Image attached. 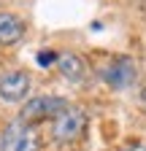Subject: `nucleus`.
Segmentation results:
<instances>
[{
  "mask_svg": "<svg viewBox=\"0 0 146 151\" xmlns=\"http://www.w3.org/2000/svg\"><path fill=\"white\" fill-rule=\"evenodd\" d=\"M27 32V24L22 16H16L11 11H0V46H14L19 43Z\"/></svg>",
  "mask_w": 146,
  "mask_h": 151,
  "instance_id": "6",
  "label": "nucleus"
},
{
  "mask_svg": "<svg viewBox=\"0 0 146 151\" xmlns=\"http://www.w3.org/2000/svg\"><path fill=\"white\" fill-rule=\"evenodd\" d=\"M124 151H146V146H130V148H124Z\"/></svg>",
  "mask_w": 146,
  "mask_h": 151,
  "instance_id": "9",
  "label": "nucleus"
},
{
  "mask_svg": "<svg viewBox=\"0 0 146 151\" xmlns=\"http://www.w3.org/2000/svg\"><path fill=\"white\" fill-rule=\"evenodd\" d=\"M57 68L62 70L65 78H70V81H81L84 73H87L84 60H81V57H76V54H70V51H65V54L57 57Z\"/></svg>",
  "mask_w": 146,
  "mask_h": 151,
  "instance_id": "7",
  "label": "nucleus"
},
{
  "mask_svg": "<svg viewBox=\"0 0 146 151\" xmlns=\"http://www.w3.org/2000/svg\"><path fill=\"white\" fill-rule=\"evenodd\" d=\"M57 57L60 54H54V51H41L38 54V65H51V62H57Z\"/></svg>",
  "mask_w": 146,
  "mask_h": 151,
  "instance_id": "8",
  "label": "nucleus"
},
{
  "mask_svg": "<svg viewBox=\"0 0 146 151\" xmlns=\"http://www.w3.org/2000/svg\"><path fill=\"white\" fill-rule=\"evenodd\" d=\"M100 78L114 89H124V86H130L135 81V65H133L130 57H114L100 70Z\"/></svg>",
  "mask_w": 146,
  "mask_h": 151,
  "instance_id": "4",
  "label": "nucleus"
},
{
  "mask_svg": "<svg viewBox=\"0 0 146 151\" xmlns=\"http://www.w3.org/2000/svg\"><path fill=\"white\" fill-rule=\"evenodd\" d=\"M143 100H146V92H143Z\"/></svg>",
  "mask_w": 146,
  "mask_h": 151,
  "instance_id": "10",
  "label": "nucleus"
},
{
  "mask_svg": "<svg viewBox=\"0 0 146 151\" xmlns=\"http://www.w3.org/2000/svg\"><path fill=\"white\" fill-rule=\"evenodd\" d=\"M30 92V76L25 70H11L0 76V97L6 103H22Z\"/></svg>",
  "mask_w": 146,
  "mask_h": 151,
  "instance_id": "5",
  "label": "nucleus"
},
{
  "mask_svg": "<svg viewBox=\"0 0 146 151\" xmlns=\"http://www.w3.org/2000/svg\"><path fill=\"white\" fill-rule=\"evenodd\" d=\"M0 151H43V140L35 124L25 119H14L6 124L3 135H0Z\"/></svg>",
  "mask_w": 146,
  "mask_h": 151,
  "instance_id": "1",
  "label": "nucleus"
},
{
  "mask_svg": "<svg viewBox=\"0 0 146 151\" xmlns=\"http://www.w3.org/2000/svg\"><path fill=\"white\" fill-rule=\"evenodd\" d=\"M84 129H87V113L79 111V108H68L62 111L57 119H54L51 124V140L54 143H73V140H79L84 135Z\"/></svg>",
  "mask_w": 146,
  "mask_h": 151,
  "instance_id": "2",
  "label": "nucleus"
},
{
  "mask_svg": "<svg viewBox=\"0 0 146 151\" xmlns=\"http://www.w3.org/2000/svg\"><path fill=\"white\" fill-rule=\"evenodd\" d=\"M62 111H68V103L57 94H41V97H33L22 105V113L19 119L30 122V124H38V122H46V119H57Z\"/></svg>",
  "mask_w": 146,
  "mask_h": 151,
  "instance_id": "3",
  "label": "nucleus"
}]
</instances>
